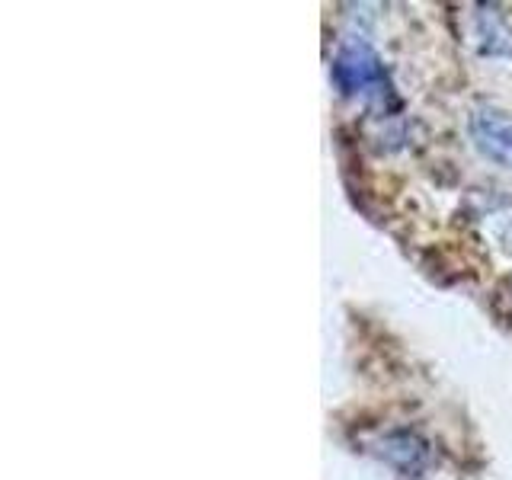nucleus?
<instances>
[{"label": "nucleus", "mask_w": 512, "mask_h": 480, "mask_svg": "<svg viewBox=\"0 0 512 480\" xmlns=\"http://www.w3.org/2000/svg\"><path fill=\"white\" fill-rule=\"evenodd\" d=\"M336 87L349 96H384L388 93V74H384L381 58L365 42L346 45L333 64Z\"/></svg>", "instance_id": "f257e3e1"}, {"label": "nucleus", "mask_w": 512, "mask_h": 480, "mask_svg": "<svg viewBox=\"0 0 512 480\" xmlns=\"http://www.w3.org/2000/svg\"><path fill=\"white\" fill-rule=\"evenodd\" d=\"M471 138L487 160L512 170V116L500 109L480 106L471 116Z\"/></svg>", "instance_id": "f03ea898"}, {"label": "nucleus", "mask_w": 512, "mask_h": 480, "mask_svg": "<svg viewBox=\"0 0 512 480\" xmlns=\"http://www.w3.org/2000/svg\"><path fill=\"white\" fill-rule=\"evenodd\" d=\"M509 285H512V282H509Z\"/></svg>", "instance_id": "7ed1b4c3"}]
</instances>
